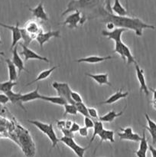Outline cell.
Wrapping results in <instances>:
<instances>
[{"instance_id": "cell-1", "label": "cell", "mask_w": 156, "mask_h": 157, "mask_svg": "<svg viewBox=\"0 0 156 157\" xmlns=\"http://www.w3.org/2000/svg\"><path fill=\"white\" fill-rule=\"evenodd\" d=\"M98 14L100 17H102V22H113L116 27L124 28L127 30L134 31L137 36H142L143 33V29H154L155 27L152 25H148L144 22L142 20L138 18H132L120 15H114L113 13L107 12L106 9L103 7H100L98 9Z\"/></svg>"}, {"instance_id": "cell-2", "label": "cell", "mask_w": 156, "mask_h": 157, "mask_svg": "<svg viewBox=\"0 0 156 157\" xmlns=\"http://www.w3.org/2000/svg\"><path fill=\"white\" fill-rule=\"evenodd\" d=\"M102 6H105V0H71L61 15L64 16L76 10H90L94 8L99 9Z\"/></svg>"}, {"instance_id": "cell-3", "label": "cell", "mask_w": 156, "mask_h": 157, "mask_svg": "<svg viewBox=\"0 0 156 157\" xmlns=\"http://www.w3.org/2000/svg\"><path fill=\"white\" fill-rule=\"evenodd\" d=\"M52 87L57 90L58 96L65 99L68 104H75V102L72 100L71 96H70L72 90L67 83H60L55 81L52 83Z\"/></svg>"}, {"instance_id": "cell-4", "label": "cell", "mask_w": 156, "mask_h": 157, "mask_svg": "<svg viewBox=\"0 0 156 157\" xmlns=\"http://www.w3.org/2000/svg\"><path fill=\"white\" fill-rule=\"evenodd\" d=\"M60 142L63 143L64 144H65L67 147H68L69 148L71 149L73 152H74L75 154L78 157H84V153H85L86 150L88 147H80V146L78 145L76 142L74 141L73 138L71 137H67V136H63L60 139Z\"/></svg>"}, {"instance_id": "cell-5", "label": "cell", "mask_w": 156, "mask_h": 157, "mask_svg": "<svg viewBox=\"0 0 156 157\" xmlns=\"http://www.w3.org/2000/svg\"><path fill=\"white\" fill-rule=\"evenodd\" d=\"M19 140L23 147V151L27 156L30 157L34 156V144L32 142L30 136L28 134L27 132L21 133L19 136Z\"/></svg>"}, {"instance_id": "cell-6", "label": "cell", "mask_w": 156, "mask_h": 157, "mask_svg": "<svg viewBox=\"0 0 156 157\" xmlns=\"http://www.w3.org/2000/svg\"><path fill=\"white\" fill-rule=\"evenodd\" d=\"M20 46L22 48V52H20V55H23L24 58V61H27L30 59H35V60H39V61H43L44 62L49 63V60L47 59L45 57H43L39 55L38 54H37L36 52H35L34 51L31 50L30 48H28V46H26L25 44H22V43H20Z\"/></svg>"}, {"instance_id": "cell-7", "label": "cell", "mask_w": 156, "mask_h": 157, "mask_svg": "<svg viewBox=\"0 0 156 157\" xmlns=\"http://www.w3.org/2000/svg\"><path fill=\"white\" fill-rule=\"evenodd\" d=\"M81 14H82L81 11H74L73 13L70 14L68 17H67L65 21L62 22V25H67L69 29H76L78 28V25L80 24L81 18H82Z\"/></svg>"}, {"instance_id": "cell-8", "label": "cell", "mask_w": 156, "mask_h": 157, "mask_svg": "<svg viewBox=\"0 0 156 157\" xmlns=\"http://www.w3.org/2000/svg\"><path fill=\"white\" fill-rule=\"evenodd\" d=\"M0 26H2V27L3 28H6V29H9V30L12 32V45H11V50H12L15 46L17 45V43H18V41L22 38V37H21V29H19V23L17 22L16 25H15V26H13V25H8L3 24V23L0 22Z\"/></svg>"}, {"instance_id": "cell-9", "label": "cell", "mask_w": 156, "mask_h": 157, "mask_svg": "<svg viewBox=\"0 0 156 157\" xmlns=\"http://www.w3.org/2000/svg\"><path fill=\"white\" fill-rule=\"evenodd\" d=\"M122 133H118L119 139L122 140H130L134 142H139L142 139L138 133H133L132 129L131 127H125V128L120 129Z\"/></svg>"}, {"instance_id": "cell-10", "label": "cell", "mask_w": 156, "mask_h": 157, "mask_svg": "<svg viewBox=\"0 0 156 157\" xmlns=\"http://www.w3.org/2000/svg\"><path fill=\"white\" fill-rule=\"evenodd\" d=\"M60 34H61L60 31H54V32H52L51 30H49L47 32H42L39 33L37 35L35 39L38 42L40 47L43 48L44 43L48 41L51 38H59Z\"/></svg>"}, {"instance_id": "cell-11", "label": "cell", "mask_w": 156, "mask_h": 157, "mask_svg": "<svg viewBox=\"0 0 156 157\" xmlns=\"http://www.w3.org/2000/svg\"><path fill=\"white\" fill-rule=\"evenodd\" d=\"M125 31H127L126 29L117 27L115 29H113V31H102V35L103 36L107 37L109 39L113 40L116 42V41H122V35Z\"/></svg>"}, {"instance_id": "cell-12", "label": "cell", "mask_w": 156, "mask_h": 157, "mask_svg": "<svg viewBox=\"0 0 156 157\" xmlns=\"http://www.w3.org/2000/svg\"><path fill=\"white\" fill-rule=\"evenodd\" d=\"M136 64V76H137L138 81H139V84H140V89H139V91L140 93H142V91L145 93V94L146 96H148V94H149V90H148V87H147L146 81H145V75H144V71L142 69L140 68L139 65L137 64Z\"/></svg>"}, {"instance_id": "cell-13", "label": "cell", "mask_w": 156, "mask_h": 157, "mask_svg": "<svg viewBox=\"0 0 156 157\" xmlns=\"http://www.w3.org/2000/svg\"><path fill=\"white\" fill-rule=\"evenodd\" d=\"M24 29H25L26 32H27L34 39H35V38H36L37 35H38V34L42 32V29H41V27L40 26V25L38 24L37 21H28V22L26 23Z\"/></svg>"}, {"instance_id": "cell-14", "label": "cell", "mask_w": 156, "mask_h": 157, "mask_svg": "<svg viewBox=\"0 0 156 157\" xmlns=\"http://www.w3.org/2000/svg\"><path fill=\"white\" fill-rule=\"evenodd\" d=\"M29 10L32 12L33 16L35 18H38V19L43 20V21H48V16L46 12L44 11V5H43V2H41L38 6L35 8L32 9V8L28 7Z\"/></svg>"}, {"instance_id": "cell-15", "label": "cell", "mask_w": 156, "mask_h": 157, "mask_svg": "<svg viewBox=\"0 0 156 157\" xmlns=\"http://www.w3.org/2000/svg\"><path fill=\"white\" fill-rule=\"evenodd\" d=\"M12 61L13 62V64H15V67L18 69V73L19 75L22 71H26L28 72V71L24 68V62H23L22 59L20 57L19 54L18 53V50H17V45L15 46L12 49Z\"/></svg>"}, {"instance_id": "cell-16", "label": "cell", "mask_w": 156, "mask_h": 157, "mask_svg": "<svg viewBox=\"0 0 156 157\" xmlns=\"http://www.w3.org/2000/svg\"><path fill=\"white\" fill-rule=\"evenodd\" d=\"M128 95V92H122V90H118L117 92H116L115 94H113V95L110 97L107 100H106L105 101H102L100 102L99 104H98L97 105H102V104H114V103L117 102L118 101L121 99H123L125 98Z\"/></svg>"}, {"instance_id": "cell-17", "label": "cell", "mask_w": 156, "mask_h": 157, "mask_svg": "<svg viewBox=\"0 0 156 157\" xmlns=\"http://www.w3.org/2000/svg\"><path fill=\"white\" fill-rule=\"evenodd\" d=\"M86 76H88L89 78H92L99 85H103V84H106V85L111 86V83L109 81L108 77L109 75L107 73L105 74H96V75H93V74H86Z\"/></svg>"}, {"instance_id": "cell-18", "label": "cell", "mask_w": 156, "mask_h": 157, "mask_svg": "<svg viewBox=\"0 0 156 157\" xmlns=\"http://www.w3.org/2000/svg\"><path fill=\"white\" fill-rule=\"evenodd\" d=\"M113 58V56H106V57H99V56H89L87 58H83L80 59L76 60V62L78 63H89V64H97V63L102 62V61H106Z\"/></svg>"}, {"instance_id": "cell-19", "label": "cell", "mask_w": 156, "mask_h": 157, "mask_svg": "<svg viewBox=\"0 0 156 157\" xmlns=\"http://www.w3.org/2000/svg\"><path fill=\"white\" fill-rule=\"evenodd\" d=\"M39 85L37 87V88L35 90L32 92H29V93L24 94H21L20 97V101L22 103H26L29 102V101H35V100L41 99V95L40 94L38 90H39Z\"/></svg>"}, {"instance_id": "cell-20", "label": "cell", "mask_w": 156, "mask_h": 157, "mask_svg": "<svg viewBox=\"0 0 156 157\" xmlns=\"http://www.w3.org/2000/svg\"><path fill=\"white\" fill-rule=\"evenodd\" d=\"M145 119L148 122V127H145V129L149 132L152 139V144H156V124L149 117L148 113H145Z\"/></svg>"}, {"instance_id": "cell-21", "label": "cell", "mask_w": 156, "mask_h": 157, "mask_svg": "<svg viewBox=\"0 0 156 157\" xmlns=\"http://www.w3.org/2000/svg\"><path fill=\"white\" fill-rule=\"evenodd\" d=\"M5 94L8 97L9 100L12 103V104H17V105L21 107V108L25 111V108H24V107L23 106V103L20 101V97H21V92H19V93H15V92H13L12 90H11V91L7 92V93Z\"/></svg>"}, {"instance_id": "cell-22", "label": "cell", "mask_w": 156, "mask_h": 157, "mask_svg": "<svg viewBox=\"0 0 156 157\" xmlns=\"http://www.w3.org/2000/svg\"><path fill=\"white\" fill-rule=\"evenodd\" d=\"M58 67V66H55V67H51V68L50 69H47V70H44V71H42L41 72H40L39 75H38V77H37L36 78H35L34 81H32V82H29L27 84H26V87H28V86H30L32 85V84H34V83H36L38 82V81H42V80H44L46 79L47 78H48L49 76H50V75H51L52 72L54 71L55 70V69H57Z\"/></svg>"}, {"instance_id": "cell-23", "label": "cell", "mask_w": 156, "mask_h": 157, "mask_svg": "<svg viewBox=\"0 0 156 157\" xmlns=\"http://www.w3.org/2000/svg\"><path fill=\"white\" fill-rule=\"evenodd\" d=\"M123 110L119 113H116L115 110H111L109 113H107L106 114L103 115L102 117H99V121H100L101 122H106V123H111L114 121L116 118L122 116V113H123Z\"/></svg>"}, {"instance_id": "cell-24", "label": "cell", "mask_w": 156, "mask_h": 157, "mask_svg": "<svg viewBox=\"0 0 156 157\" xmlns=\"http://www.w3.org/2000/svg\"><path fill=\"white\" fill-rule=\"evenodd\" d=\"M6 62L8 66L9 70V81H15L18 78V73H17V67L10 59H6Z\"/></svg>"}, {"instance_id": "cell-25", "label": "cell", "mask_w": 156, "mask_h": 157, "mask_svg": "<svg viewBox=\"0 0 156 157\" xmlns=\"http://www.w3.org/2000/svg\"><path fill=\"white\" fill-rule=\"evenodd\" d=\"M114 132L113 130H103L99 133L98 136L100 138V143H99V145L101 144V143H102L103 141H110V143H114L115 139H114Z\"/></svg>"}, {"instance_id": "cell-26", "label": "cell", "mask_w": 156, "mask_h": 157, "mask_svg": "<svg viewBox=\"0 0 156 157\" xmlns=\"http://www.w3.org/2000/svg\"><path fill=\"white\" fill-rule=\"evenodd\" d=\"M122 52H123V56L125 58V60L127 61V65H129L131 64H136V61L135 60L134 56L132 54L131 51H130L129 48L122 42Z\"/></svg>"}, {"instance_id": "cell-27", "label": "cell", "mask_w": 156, "mask_h": 157, "mask_svg": "<svg viewBox=\"0 0 156 157\" xmlns=\"http://www.w3.org/2000/svg\"><path fill=\"white\" fill-rule=\"evenodd\" d=\"M41 100H43V101H47V102H50L53 104H57V105H60V106H64L66 104H67V101L60 96L50 97V96H43V95H41Z\"/></svg>"}, {"instance_id": "cell-28", "label": "cell", "mask_w": 156, "mask_h": 157, "mask_svg": "<svg viewBox=\"0 0 156 157\" xmlns=\"http://www.w3.org/2000/svg\"><path fill=\"white\" fill-rule=\"evenodd\" d=\"M45 135L49 138V140L51 142V147L52 148H54L57 145H58V143L60 142V139H58V136H57L56 133H55L54 130L53 126L52 124L49 125L48 129H47V132L45 133Z\"/></svg>"}, {"instance_id": "cell-29", "label": "cell", "mask_w": 156, "mask_h": 157, "mask_svg": "<svg viewBox=\"0 0 156 157\" xmlns=\"http://www.w3.org/2000/svg\"><path fill=\"white\" fill-rule=\"evenodd\" d=\"M112 11L117 15L120 16H125L127 15L126 9L122 6L119 0H114V3L112 6Z\"/></svg>"}, {"instance_id": "cell-30", "label": "cell", "mask_w": 156, "mask_h": 157, "mask_svg": "<svg viewBox=\"0 0 156 157\" xmlns=\"http://www.w3.org/2000/svg\"><path fill=\"white\" fill-rule=\"evenodd\" d=\"M17 84H18V83L16 81H9V80L7 81H5V82L0 83V91L6 94L7 92L12 90V88Z\"/></svg>"}, {"instance_id": "cell-31", "label": "cell", "mask_w": 156, "mask_h": 157, "mask_svg": "<svg viewBox=\"0 0 156 157\" xmlns=\"http://www.w3.org/2000/svg\"><path fill=\"white\" fill-rule=\"evenodd\" d=\"M103 130V125H102V122H101L100 121H95L94 122V127H93V136H92L91 140H90V144H91L93 142V140H95L96 136L99 135V133H100L102 130Z\"/></svg>"}, {"instance_id": "cell-32", "label": "cell", "mask_w": 156, "mask_h": 157, "mask_svg": "<svg viewBox=\"0 0 156 157\" xmlns=\"http://www.w3.org/2000/svg\"><path fill=\"white\" fill-rule=\"evenodd\" d=\"M28 121V123H30V124H33L34 126H35V127H36L40 131L42 132V133H44V134H45V133L47 132V129H48L49 127V125H50V124H44V123L40 122V121Z\"/></svg>"}, {"instance_id": "cell-33", "label": "cell", "mask_w": 156, "mask_h": 157, "mask_svg": "<svg viewBox=\"0 0 156 157\" xmlns=\"http://www.w3.org/2000/svg\"><path fill=\"white\" fill-rule=\"evenodd\" d=\"M64 109H65V111L64 113V116L67 114H71V115H76L77 114V110H76V107L75 106V104H66L64 106Z\"/></svg>"}, {"instance_id": "cell-34", "label": "cell", "mask_w": 156, "mask_h": 157, "mask_svg": "<svg viewBox=\"0 0 156 157\" xmlns=\"http://www.w3.org/2000/svg\"><path fill=\"white\" fill-rule=\"evenodd\" d=\"M75 106H76L78 113H81L84 117H90L88 113V107L84 104V102L75 103Z\"/></svg>"}, {"instance_id": "cell-35", "label": "cell", "mask_w": 156, "mask_h": 157, "mask_svg": "<svg viewBox=\"0 0 156 157\" xmlns=\"http://www.w3.org/2000/svg\"><path fill=\"white\" fill-rule=\"evenodd\" d=\"M140 142V144H139V150H142V151L145 152L147 153L148 150V141H147L146 137H145V130H143V133H142V136L141 140L139 141Z\"/></svg>"}, {"instance_id": "cell-36", "label": "cell", "mask_w": 156, "mask_h": 157, "mask_svg": "<svg viewBox=\"0 0 156 157\" xmlns=\"http://www.w3.org/2000/svg\"><path fill=\"white\" fill-rule=\"evenodd\" d=\"M84 127L87 128H93L94 127V121L90 117H84Z\"/></svg>"}, {"instance_id": "cell-37", "label": "cell", "mask_w": 156, "mask_h": 157, "mask_svg": "<svg viewBox=\"0 0 156 157\" xmlns=\"http://www.w3.org/2000/svg\"><path fill=\"white\" fill-rule=\"evenodd\" d=\"M70 96H71L72 100H73L75 103L83 102V99H82V98H81L80 94H78L77 92L71 91V93H70Z\"/></svg>"}, {"instance_id": "cell-38", "label": "cell", "mask_w": 156, "mask_h": 157, "mask_svg": "<svg viewBox=\"0 0 156 157\" xmlns=\"http://www.w3.org/2000/svg\"><path fill=\"white\" fill-rule=\"evenodd\" d=\"M88 113L90 117L99 120V115H98L97 110L94 107H88Z\"/></svg>"}, {"instance_id": "cell-39", "label": "cell", "mask_w": 156, "mask_h": 157, "mask_svg": "<svg viewBox=\"0 0 156 157\" xmlns=\"http://www.w3.org/2000/svg\"><path fill=\"white\" fill-rule=\"evenodd\" d=\"M61 132L64 133V136H67V137L73 138V133H72V132L70 131V129L63 128V129H61Z\"/></svg>"}, {"instance_id": "cell-40", "label": "cell", "mask_w": 156, "mask_h": 157, "mask_svg": "<svg viewBox=\"0 0 156 157\" xmlns=\"http://www.w3.org/2000/svg\"><path fill=\"white\" fill-rule=\"evenodd\" d=\"M79 134L81 136H84V137H87L88 136V128H87L86 127H80L79 130Z\"/></svg>"}, {"instance_id": "cell-41", "label": "cell", "mask_w": 156, "mask_h": 157, "mask_svg": "<svg viewBox=\"0 0 156 157\" xmlns=\"http://www.w3.org/2000/svg\"><path fill=\"white\" fill-rule=\"evenodd\" d=\"M80 128V127L79 124H76V122H73V124H72L71 127L70 128V130L72 133H76V132L79 131Z\"/></svg>"}, {"instance_id": "cell-42", "label": "cell", "mask_w": 156, "mask_h": 157, "mask_svg": "<svg viewBox=\"0 0 156 157\" xmlns=\"http://www.w3.org/2000/svg\"><path fill=\"white\" fill-rule=\"evenodd\" d=\"M105 9H106L107 12L110 13H113L112 11V6H111V0H105Z\"/></svg>"}, {"instance_id": "cell-43", "label": "cell", "mask_w": 156, "mask_h": 157, "mask_svg": "<svg viewBox=\"0 0 156 157\" xmlns=\"http://www.w3.org/2000/svg\"><path fill=\"white\" fill-rule=\"evenodd\" d=\"M9 101V98L5 94H0V104H6Z\"/></svg>"}, {"instance_id": "cell-44", "label": "cell", "mask_w": 156, "mask_h": 157, "mask_svg": "<svg viewBox=\"0 0 156 157\" xmlns=\"http://www.w3.org/2000/svg\"><path fill=\"white\" fill-rule=\"evenodd\" d=\"M135 153H136V155L137 157H147L146 156L147 153L142 151V150H138L137 151H136Z\"/></svg>"}, {"instance_id": "cell-45", "label": "cell", "mask_w": 156, "mask_h": 157, "mask_svg": "<svg viewBox=\"0 0 156 157\" xmlns=\"http://www.w3.org/2000/svg\"><path fill=\"white\" fill-rule=\"evenodd\" d=\"M65 123L66 121H58V127L60 130L63 128H65Z\"/></svg>"}, {"instance_id": "cell-46", "label": "cell", "mask_w": 156, "mask_h": 157, "mask_svg": "<svg viewBox=\"0 0 156 157\" xmlns=\"http://www.w3.org/2000/svg\"><path fill=\"white\" fill-rule=\"evenodd\" d=\"M106 29H108V30H112V29H114L116 26L114 25V24L113 22H110H110H106Z\"/></svg>"}, {"instance_id": "cell-47", "label": "cell", "mask_w": 156, "mask_h": 157, "mask_svg": "<svg viewBox=\"0 0 156 157\" xmlns=\"http://www.w3.org/2000/svg\"><path fill=\"white\" fill-rule=\"evenodd\" d=\"M148 149H149L150 151H151L152 156H155L156 157V149L154 148V147H153L151 145L148 146Z\"/></svg>"}, {"instance_id": "cell-48", "label": "cell", "mask_w": 156, "mask_h": 157, "mask_svg": "<svg viewBox=\"0 0 156 157\" xmlns=\"http://www.w3.org/2000/svg\"><path fill=\"white\" fill-rule=\"evenodd\" d=\"M72 124H73V123H72V121H66V123H65V128L70 129V127H71Z\"/></svg>"}, {"instance_id": "cell-49", "label": "cell", "mask_w": 156, "mask_h": 157, "mask_svg": "<svg viewBox=\"0 0 156 157\" xmlns=\"http://www.w3.org/2000/svg\"><path fill=\"white\" fill-rule=\"evenodd\" d=\"M151 106H152L153 108H154V110H156V100L155 99H153L152 101H151Z\"/></svg>"}, {"instance_id": "cell-50", "label": "cell", "mask_w": 156, "mask_h": 157, "mask_svg": "<svg viewBox=\"0 0 156 157\" xmlns=\"http://www.w3.org/2000/svg\"><path fill=\"white\" fill-rule=\"evenodd\" d=\"M149 90L153 93V99L156 100V90H154V89L151 88V87L149 88Z\"/></svg>"}, {"instance_id": "cell-51", "label": "cell", "mask_w": 156, "mask_h": 157, "mask_svg": "<svg viewBox=\"0 0 156 157\" xmlns=\"http://www.w3.org/2000/svg\"><path fill=\"white\" fill-rule=\"evenodd\" d=\"M125 6H126L127 9H128V0H125Z\"/></svg>"}, {"instance_id": "cell-52", "label": "cell", "mask_w": 156, "mask_h": 157, "mask_svg": "<svg viewBox=\"0 0 156 157\" xmlns=\"http://www.w3.org/2000/svg\"><path fill=\"white\" fill-rule=\"evenodd\" d=\"M0 55H2V56H4V55H5L4 52H0Z\"/></svg>"}, {"instance_id": "cell-53", "label": "cell", "mask_w": 156, "mask_h": 157, "mask_svg": "<svg viewBox=\"0 0 156 157\" xmlns=\"http://www.w3.org/2000/svg\"><path fill=\"white\" fill-rule=\"evenodd\" d=\"M2 44V41H1V38H0V44Z\"/></svg>"}, {"instance_id": "cell-54", "label": "cell", "mask_w": 156, "mask_h": 157, "mask_svg": "<svg viewBox=\"0 0 156 157\" xmlns=\"http://www.w3.org/2000/svg\"><path fill=\"white\" fill-rule=\"evenodd\" d=\"M152 157H155V156H152Z\"/></svg>"}]
</instances>
